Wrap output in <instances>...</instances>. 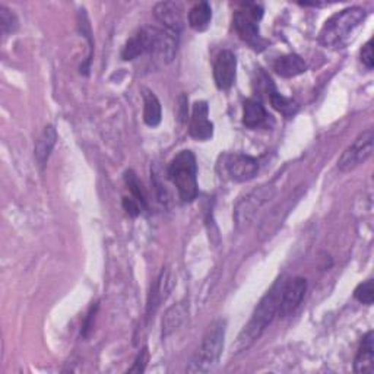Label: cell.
<instances>
[{
  "instance_id": "cell-14",
  "label": "cell",
  "mask_w": 374,
  "mask_h": 374,
  "mask_svg": "<svg viewBox=\"0 0 374 374\" xmlns=\"http://www.w3.org/2000/svg\"><path fill=\"white\" fill-rule=\"evenodd\" d=\"M172 288V280H171V273L165 268L163 269L161 275L158 277L151 294H149V302H148V314L151 316L157 312L160 304L168 297L170 291Z\"/></svg>"
},
{
  "instance_id": "cell-21",
  "label": "cell",
  "mask_w": 374,
  "mask_h": 374,
  "mask_svg": "<svg viewBox=\"0 0 374 374\" xmlns=\"http://www.w3.org/2000/svg\"><path fill=\"white\" fill-rule=\"evenodd\" d=\"M268 95H269V101L272 107L278 110L280 113H282L285 117H292L297 113L298 110L297 103L294 101V99L287 98L282 94H280L270 79H268Z\"/></svg>"
},
{
  "instance_id": "cell-22",
  "label": "cell",
  "mask_w": 374,
  "mask_h": 374,
  "mask_svg": "<svg viewBox=\"0 0 374 374\" xmlns=\"http://www.w3.org/2000/svg\"><path fill=\"white\" fill-rule=\"evenodd\" d=\"M19 27L16 15L9 11L6 6H0V30H2L4 37L13 34Z\"/></svg>"
},
{
  "instance_id": "cell-15",
  "label": "cell",
  "mask_w": 374,
  "mask_h": 374,
  "mask_svg": "<svg viewBox=\"0 0 374 374\" xmlns=\"http://www.w3.org/2000/svg\"><path fill=\"white\" fill-rule=\"evenodd\" d=\"M56 142H57L56 129L53 126H45L43 133L40 135L38 141L35 142V148H34L35 160L41 168L47 164L50 155H52L53 149L56 146Z\"/></svg>"
},
{
  "instance_id": "cell-8",
  "label": "cell",
  "mask_w": 374,
  "mask_h": 374,
  "mask_svg": "<svg viewBox=\"0 0 374 374\" xmlns=\"http://www.w3.org/2000/svg\"><path fill=\"white\" fill-rule=\"evenodd\" d=\"M306 290H307V281L302 277H295V278L284 282L278 316L287 317L291 313H294L298 309V306L302 304Z\"/></svg>"
},
{
  "instance_id": "cell-17",
  "label": "cell",
  "mask_w": 374,
  "mask_h": 374,
  "mask_svg": "<svg viewBox=\"0 0 374 374\" xmlns=\"http://www.w3.org/2000/svg\"><path fill=\"white\" fill-rule=\"evenodd\" d=\"M273 70H275L282 78H295L298 75H302L307 70V65L300 56L285 55L275 62V65H273Z\"/></svg>"
},
{
  "instance_id": "cell-10",
  "label": "cell",
  "mask_w": 374,
  "mask_h": 374,
  "mask_svg": "<svg viewBox=\"0 0 374 374\" xmlns=\"http://www.w3.org/2000/svg\"><path fill=\"white\" fill-rule=\"evenodd\" d=\"M258 22L259 21L255 19L251 15V12L247 11L246 6L243 9H240V11H237L234 13V18H233L234 28H236L237 34L240 35V38L243 41H246L247 44H251L253 48L262 50L263 45H265V41L259 35V25H258Z\"/></svg>"
},
{
  "instance_id": "cell-2",
  "label": "cell",
  "mask_w": 374,
  "mask_h": 374,
  "mask_svg": "<svg viewBox=\"0 0 374 374\" xmlns=\"http://www.w3.org/2000/svg\"><path fill=\"white\" fill-rule=\"evenodd\" d=\"M365 11L358 6L336 12L323 25L319 41L325 47L331 48L345 47L360 30L363 22L365 21Z\"/></svg>"
},
{
  "instance_id": "cell-23",
  "label": "cell",
  "mask_w": 374,
  "mask_h": 374,
  "mask_svg": "<svg viewBox=\"0 0 374 374\" xmlns=\"http://www.w3.org/2000/svg\"><path fill=\"white\" fill-rule=\"evenodd\" d=\"M124 182H126V185L129 186L132 194L135 196V201H136L143 209H146V197H145V193H143L142 185H141V182L138 180L136 174H135L132 170L126 171V174H124Z\"/></svg>"
},
{
  "instance_id": "cell-25",
  "label": "cell",
  "mask_w": 374,
  "mask_h": 374,
  "mask_svg": "<svg viewBox=\"0 0 374 374\" xmlns=\"http://www.w3.org/2000/svg\"><path fill=\"white\" fill-rule=\"evenodd\" d=\"M361 62L367 69L374 66V53H373V40H370L361 50Z\"/></svg>"
},
{
  "instance_id": "cell-7",
  "label": "cell",
  "mask_w": 374,
  "mask_h": 374,
  "mask_svg": "<svg viewBox=\"0 0 374 374\" xmlns=\"http://www.w3.org/2000/svg\"><path fill=\"white\" fill-rule=\"evenodd\" d=\"M273 190L270 186H260L259 189L253 190L251 194H247L241 202H238L236 208V222L237 226H247L251 222L256 212L266 204L268 199L272 196Z\"/></svg>"
},
{
  "instance_id": "cell-6",
  "label": "cell",
  "mask_w": 374,
  "mask_h": 374,
  "mask_svg": "<svg viewBox=\"0 0 374 374\" xmlns=\"http://www.w3.org/2000/svg\"><path fill=\"white\" fill-rule=\"evenodd\" d=\"M373 142L374 133L371 129L363 132L353 145L348 146L338 160V168L342 172L356 170L358 165L364 164L373 155Z\"/></svg>"
},
{
  "instance_id": "cell-3",
  "label": "cell",
  "mask_w": 374,
  "mask_h": 374,
  "mask_svg": "<svg viewBox=\"0 0 374 374\" xmlns=\"http://www.w3.org/2000/svg\"><path fill=\"white\" fill-rule=\"evenodd\" d=\"M168 179L176 186L183 202H193L199 194L197 164L192 151H182L168 164Z\"/></svg>"
},
{
  "instance_id": "cell-13",
  "label": "cell",
  "mask_w": 374,
  "mask_h": 374,
  "mask_svg": "<svg viewBox=\"0 0 374 374\" xmlns=\"http://www.w3.org/2000/svg\"><path fill=\"white\" fill-rule=\"evenodd\" d=\"M263 104L256 98H248L244 101L243 107V124L248 129H258L265 126L269 120Z\"/></svg>"
},
{
  "instance_id": "cell-1",
  "label": "cell",
  "mask_w": 374,
  "mask_h": 374,
  "mask_svg": "<svg viewBox=\"0 0 374 374\" xmlns=\"http://www.w3.org/2000/svg\"><path fill=\"white\" fill-rule=\"evenodd\" d=\"M284 282L285 281L280 280L262 298V302L258 304L251 321L247 323L237 338L236 342L237 353L251 348L262 336L265 329L270 325L273 319H275V316H278Z\"/></svg>"
},
{
  "instance_id": "cell-11",
  "label": "cell",
  "mask_w": 374,
  "mask_h": 374,
  "mask_svg": "<svg viewBox=\"0 0 374 374\" xmlns=\"http://www.w3.org/2000/svg\"><path fill=\"white\" fill-rule=\"evenodd\" d=\"M189 133L196 141H209L214 136V124L209 120V106L207 101L193 104Z\"/></svg>"
},
{
  "instance_id": "cell-16",
  "label": "cell",
  "mask_w": 374,
  "mask_h": 374,
  "mask_svg": "<svg viewBox=\"0 0 374 374\" xmlns=\"http://www.w3.org/2000/svg\"><path fill=\"white\" fill-rule=\"evenodd\" d=\"M356 373H373L374 371V334L368 332L360 345L358 354L354 363Z\"/></svg>"
},
{
  "instance_id": "cell-20",
  "label": "cell",
  "mask_w": 374,
  "mask_h": 374,
  "mask_svg": "<svg viewBox=\"0 0 374 374\" xmlns=\"http://www.w3.org/2000/svg\"><path fill=\"white\" fill-rule=\"evenodd\" d=\"M212 21V8L208 2H199L189 11V25L190 28L202 33L207 31Z\"/></svg>"
},
{
  "instance_id": "cell-18",
  "label": "cell",
  "mask_w": 374,
  "mask_h": 374,
  "mask_svg": "<svg viewBox=\"0 0 374 374\" xmlns=\"http://www.w3.org/2000/svg\"><path fill=\"white\" fill-rule=\"evenodd\" d=\"M149 53V33L148 28H142L138 31L128 43L124 45L121 57L123 60H135L139 56Z\"/></svg>"
},
{
  "instance_id": "cell-12",
  "label": "cell",
  "mask_w": 374,
  "mask_h": 374,
  "mask_svg": "<svg viewBox=\"0 0 374 374\" xmlns=\"http://www.w3.org/2000/svg\"><path fill=\"white\" fill-rule=\"evenodd\" d=\"M155 18L163 25L164 30L180 34L183 28L182 8L179 4L174 2H160L154 9Z\"/></svg>"
},
{
  "instance_id": "cell-27",
  "label": "cell",
  "mask_w": 374,
  "mask_h": 374,
  "mask_svg": "<svg viewBox=\"0 0 374 374\" xmlns=\"http://www.w3.org/2000/svg\"><path fill=\"white\" fill-rule=\"evenodd\" d=\"M123 208L126 209V212L131 216H138L141 214V205L135 201V199H129V197H123Z\"/></svg>"
},
{
  "instance_id": "cell-24",
  "label": "cell",
  "mask_w": 374,
  "mask_h": 374,
  "mask_svg": "<svg viewBox=\"0 0 374 374\" xmlns=\"http://www.w3.org/2000/svg\"><path fill=\"white\" fill-rule=\"evenodd\" d=\"M354 297L357 300L365 306H371L373 300H374V288H373V280H367L365 282L360 284L356 291H354Z\"/></svg>"
},
{
  "instance_id": "cell-5",
  "label": "cell",
  "mask_w": 374,
  "mask_h": 374,
  "mask_svg": "<svg viewBox=\"0 0 374 374\" xmlns=\"http://www.w3.org/2000/svg\"><path fill=\"white\" fill-rule=\"evenodd\" d=\"M221 168V177L236 183L252 180L259 172V161L255 157L246 154H226L221 157L218 164Z\"/></svg>"
},
{
  "instance_id": "cell-26",
  "label": "cell",
  "mask_w": 374,
  "mask_h": 374,
  "mask_svg": "<svg viewBox=\"0 0 374 374\" xmlns=\"http://www.w3.org/2000/svg\"><path fill=\"white\" fill-rule=\"evenodd\" d=\"M146 363H148V350L146 348H143V350L139 353V356L136 357L133 367L129 371L131 373H142L146 367Z\"/></svg>"
},
{
  "instance_id": "cell-19",
  "label": "cell",
  "mask_w": 374,
  "mask_h": 374,
  "mask_svg": "<svg viewBox=\"0 0 374 374\" xmlns=\"http://www.w3.org/2000/svg\"><path fill=\"white\" fill-rule=\"evenodd\" d=\"M143 97V121L149 128H157L161 123V103L157 95L146 88L142 89Z\"/></svg>"
},
{
  "instance_id": "cell-4",
  "label": "cell",
  "mask_w": 374,
  "mask_h": 374,
  "mask_svg": "<svg viewBox=\"0 0 374 374\" xmlns=\"http://www.w3.org/2000/svg\"><path fill=\"white\" fill-rule=\"evenodd\" d=\"M226 339V321L216 320L209 326L201 348L189 365L190 373H209L212 371L221 358Z\"/></svg>"
},
{
  "instance_id": "cell-9",
  "label": "cell",
  "mask_w": 374,
  "mask_h": 374,
  "mask_svg": "<svg viewBox=\"0 0 374 374\" xmlns=\"http://www.w3.org/2000/svg\"><path fill=\"white\" fill-rule=\"evenodd\" d=\"M237 73V59L230 50H222L214 63V79L218 89L227 91L236 82Z\"/></svg>"
}]
</instances>
